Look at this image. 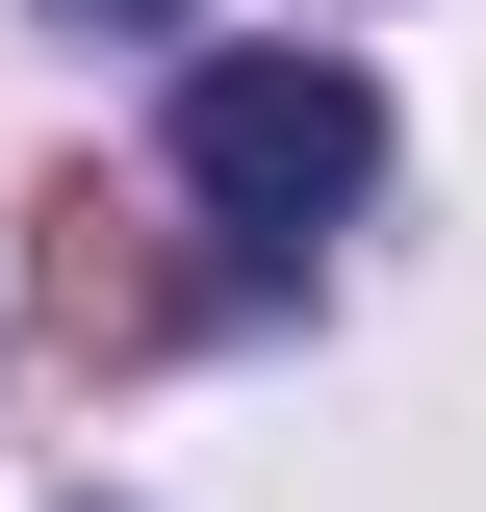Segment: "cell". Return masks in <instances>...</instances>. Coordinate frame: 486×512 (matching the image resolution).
Here are the masks:
<instances>
[{
    "label": "cell",
    "mask_w": 486,
    "mask_h": 512,
    "mask_svg": "<svg viewBox=\"0 0 486 512\" xmlns=\"http://www.w3.org/2000/svg\"><path fill=\"white\" fill-rule=\"evenodd\" d=\"M180 180L231 205V231H333V205L384 180V77L359 52H205L180 77Z\"/></svg>",
    "instance_id": "cell-1"
},
{
    "label": "cell",
    "mask_w": 486,
    "mask_h": 512,
    "mask_svg": "<svg viewBox=\"0 0 486 512\" xmlns=\"http://www.w3.org/2000/svg\"><path fill=\"white\" fill-rule=\"evenodd\" d=\"M77 26H180V0H77Z\"/></svg>",
    "instance_id": "cell-2"
}]
</instances>
